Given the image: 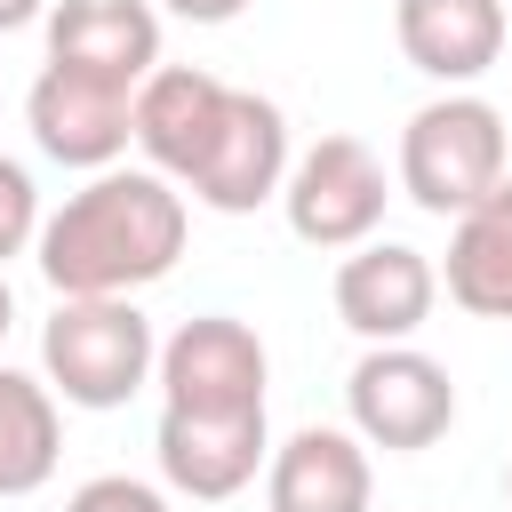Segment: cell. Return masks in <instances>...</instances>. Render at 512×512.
Masks as SVG:
<instances>
[{"label":"cell","mask_w":512,"mask_h":512,"mask_svg":"<svg viewBox=\"0 0 512 512\" xmlns=\"http://www.w3.org/2000/svg\"><path fill=\"white\" fill-rule=\"evenodd\" d=\"M504 496H512V472H504Z\"/></svg>","instance_id":"22"},{"label":"cell","mask_w":512,"mask_h":512,"mask_svg":"<svg viewBox=\"0 0 512 512\" xmlns=\"http://www.w3.org/2000/svg\"><path fill=\"white\" fill-rule=\"evenodd\" d=\"M40 224H48V216H40L32 168L0 152V264H8V256H24V248H40Z\"/></svg>","instance_id":"17"},{"label":"cell","mask_w":512,"mask_h":512,"mask_svg":"<svg viewBox=\"0 0 512 512\" xmlns=\"http://www.w3.org/2000/svg\"><path fill=\"white\" fill-rule=\"evenodd\" d=\"M392 32H400V56L424 80L464 88L504 56V0H400Z\"/></svg>","instance_id":"14"},{"label":"cell","mask_w":512,"mask_h":512,"mask_svg":"<svg viewBox=\"0 0 512 512\" xmlns=\"http://www.w3.org/2000/svg\"><path fill=\"white\" fill-rule=\"evenodd\" d=\"M160 480L192 504H224L240 496L264 464H272V432H264V408L256 416H184V408H160Z\"/></svg>","instance_id":"10"},{"label":"cell","mask_w":512,"mask_h":512,"mask_svg":"<svg viewBox=\"0 0 512 512\" xmlns=\"http://www.w3.org/2000/svg\"><path fill=\"white\" fill-rule=\"evenodd\" d=\"M224 104H232V88H224L216 72H200V64H160V72L136 88V144H144V160H152L160 176L192 184L200 160H208V144H216V128H224Z\"/></svg>","instance_id":"12"},{"label":"cell","mask_w":512,"mask_h":512,"mask_svg":"<svg viewBox=\"0 0 512 512\" xmlns=\"http://www.w3.org/2000/svg\"><path fill=\"white\" fill-rule=\"evenodd\" d=\"M184 192L160 168H104L40 224V280L56 296H136L184 256Z\"/></svg>","instance_id":"1"},{"label":"cell","mask_w":512,"mask_h":512,"mask_svg":"<svg viewBox=\"0 0 512 512\" xmlns=\"http://www.w3.org/2000/svg\"><path fill=\"white\" fill-rule=\"evenodd\" d=\"M56 0H0V32H24V24H40Z\"/></svg>","instance_id":"20"},{"label":"cell","mask_w":512,"mask_h":512,"mask_svg":"<svg viewBox=\"0 0 512 512\" xmlns=\"http://www.w3.org/2000/svg\"><path fill=\"white\" fill-rule=\"evenodd\" d=\"M48 64L136 96L160 72V16L144 0H56L48 8Z\"/></svg>","instance_id":"11"},{"label":"cell","mask_w":512,"mask_h":512,"mask_svg":"<svg viewBox=\"0 0 512 512\" xmlns=\"http://www.w3.org/2000/svg\"><path fill=\"white\" fill-rule=\"evenodd\" d=\"M40 368L48 392H64L72 408H128L160 376V336L136 296H56L40 328Z\"/></svg>","instance_id":"3"},{"label":"cell","mask_w":512,"mask_h":512,"mask_svg":"<svg viewBox=\"0 0 512 512\" xmlns=\"http://www.w3.org/2000/svg\"><path fill=\"white\" fill-rule=\"evenodd\" d=\"M160 392L184 416H256L264 408V344L232 312H200L160 344Z\"/></svg>","instance_id":"6"},{"label":"cell","mask_w":512,"mask_h":512,"mask_svg":"<svg viewBox=\"0 0 512 512\" xmlns=\"http://www.w3.org/2000/svg\"><path fill=\"white\" fill-rule=\"evenodd\" d=\"M384 160L360 144V136H320L312 152H296L288 184H280V208H288V232L304 248H368L376 224H384Z\"/></svg>","instance_id":"4"},{"label":"cell","mask_w":512,"mask_h":512,"mask_svg":"<svg viewBox=\"0 0 512 512\" xmlns=\"http://www.w3.org/2000/svg\"><path fill=\"white\" fill-rule=\"evenodd\" d=\"M64 512H168V496L152 480H128V472H104V480H80L64 496Z\"/></svg>","instance_id":"18"},{"label":"cell","mask_w":512,"mask_h":512,"mask_svg":"<svg viewBox=\"0 0 512 512\" xmlns=\"http://www.w3.org/2000/svg\"><path fill=\"white\" fill-rule=\"evenodd\" d=\"M344 408H352V432L368 448H392V456H416L432 448L448 424H456V384L432 352L416 344H368L360 368L344 376Z\"/></svg>","instance_id":"5"},{"label":"cell","mask_w":512,"mask_h":512,"mask_svg":"<svg viewBox=\"0 0 512 512\" xmlns=\"http://www.w3.org/2000/svg\"><path fill=\"white\" fill-rule=\"evenodd\" d=\"M24 120H32V144H40L48 160L88 168V176L120 168V152L136 144V96H128V88H104V80H88V72H64V64H48V72L32 80Z\"/></svg>","instance_id":"7"},{"label":"cell","mask_w":512,"mask_h":512,"mask_svg":"<svg viewBox=\"0 0 512 512\" xmlns=\"http://www.w3.org/2000/svg\"><path fill=\"white\" fill-rule=\"evenodd\" d=\"M288 168H296L288 160V112L272 96H256V88H232L224 128H216V144H208V160L192 176V200L216 208V216H248V208L280 200Z\"/></svg>","instance_id":"8"},{"label":"cell","mask_w":512,"mask_h":512,"mask_svg":"<svg viewBox=\"0 0 512 512\" xmlns=\"http://www.w3.org/2000/svg\"><path fill=\"white\" fill-rule=\"evenodd\" d=\"M432 296H440V272L408 240H368L336 264V320L368 344H408L432 320Z\"/></svg>","instance_id":"9"},{"label":"cell","mask_w":512,"mask_h":512,"mask_svg":"<svg viewBox=\"0 0 512 512\" xmlns=\"http://www.w3.org/2000/svg\"><path fill=\"white\" fill-rule=\"evenodd\" d=\"M376 472H368V440L336 432V424H304L272 448L264 464V504L272 512H368Z\"/></svg>","instance_id":"13"},{"label":"cell","mask_w":512,"mask_h":512,"mask_svg":"<svg viewBox=\"0 0 512 512\" xmlns=\"http://www.w3.org/2000/svg\"><path fill=\"white\" fill-rule=\"evenodd\" d=\"M248 0H168V16H184V24H232Z\"/></svg>","instance_id":"19"},{"label":"cell","mask_w":512,"mask_h":512,"mask_svg":"<svg viewBox=\"0 0 512 512\" xmlns=\"http://www.w3.org/2000/svg\"><path fill=\"white\" fill-rule=\"evenodd\" d=\"M8 320H16V296H8V272H0V336H8Z\"/></svg>","instance_id":"21"},{"label":"cell","mask_w":512,"mask_h":512,"mask_svg":"<svg viewBox=\"0 0 512 512\" xmlns=\"http://www.w3.org/2000/svg\"><path fill=\"white\" fill-rule=\"evenodd\" d=\"M440 288H448L472 320H512V176H504L480 208L456 216Z\"/></svg>","instance_id":"15"},{"label":"cell","mask_w":512,"mask_h":512,"mask_svg":"<svg viewBox=\"0 0 512 512\" xmlns=\"http://www.w3.org/2000/svg\"><path fill=\"white\" fill-rule=\"evenodd\" d=\"M64 424H56V392L32 384L24 368H0V496H32L56 472Z\"/></svg>","instance_id":"16"},{"label":"cell","mask_w":512,"mask_h":512,"mask_svg":"<svg viewBox=\"0 0 512 512\" xmlns=\"http://www.w3.org/2000/svg\"><path fill=\"white\" fill-rule=\"evenodd\" d=\"M512 168V120L488 104V96H432L408 112L400 128V192L424 208V216H464L480 208Z\"/></svg>","instance_id":"2"}]
</instances>
